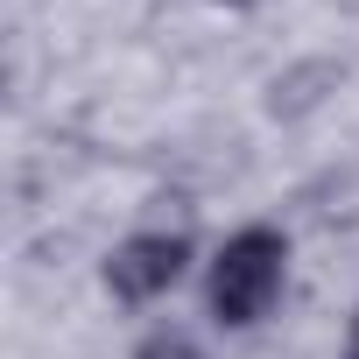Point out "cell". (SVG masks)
<instances>
[{
  "instance_id": "obj_2",
  "label": "cell",
  "mask_w": 359,
  "mask_h": 359,
  "mask_svg": "<svg viewBox=\"0 0 359 359\" xmlns=\"http://www.w3.org/2000/svg\"><path fill=\"white\" fill-rule=\"evenodd\" d=\"M198 261V240L191 226H134L127 240H113V254L99 261V282L120 310H155L176 282L191 275Z\"/></svg>"
},
{
  "instance_id": "obj_3",
  "label": "cell",
  "mask_w": 359,
  "mask_h": 359,
  "mask_svg": "<svg viewBox=\"0 0 359 359\" xmlns=\"http://www.w3.org/2000/svg\"><path fill=\"white\" fill-rule=\"evenodd\" d=\"M134 359H205V345H198L191 331H176V324H162V331H148V338L134 345Z\"/></svg>"
},
{
  "instance_id": "obj_1",
  "label": "cell",
  "mask_w": 359,
  "mask_h": 359,
  "mask_svg": "<svg viewBox=\"0 0 359 359\" xmlns=\"http://www.w3.org/2000/svg\"><path fill=\"white\" fill-rule=\"evenodd\" d=\"M289 289V233L254 219L233 226L205 261V317L219 331H261Z\"/></svg>"
},
{
  "instance_id": "obj_4",
  "label": "cell",
  "mask_w": 359,
  "mask_h": 359,
  "mask_svg": "<svg viewBox=\"0 0 359 359\" xmlns=\"http://www.w3.org/2000/svg\"><path fill=\"white\" fill-rule=\"evenodd\" d=\"M338 359H359V303H352V317H345V338H338Z\"/></svg>"
},
{
  "instance_id": "obj_5",
  "label": "cell",
  "mask_w": 359,
  "mask_h": 359,
  "mask_svg": "<svg viewBox=\"0 0 359 359\" xmlns=\"http://www.w3.org/2000/svg\"><path fill=\"white\" fill-rule=\"evenodd\" d=\"M212 8H261V0H212Z\"/></svg>"
}]
</instances>
